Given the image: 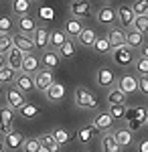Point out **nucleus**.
<instances>
[{"instance_id":"1","label":"nucleus","mask_w":148,"mask_h":152,"mask_svg":"<svg viewBox=\"0 0 148 152\" xmlns=\"http://www.w3.org/2000/svg\"><path fill=\"white\" fill-rule=\"evenodd\" d=\"M146 118H148V107L144 105H136V107H126V128L130 132H138V130L146 128Z\"/></svg>"},{"instance_id":"2","label":"nucleus","mask_w":148,"mask_h":152,"mask_svg":"<svg viewBox=\"0 0 148 152\" xmlns=\"http://www.w3.org/2000/svg\"><path fill=\"white\" fill-rule=\"evenodd\" d=\"M73 102L75 105L79 107V110H85V112H93V110H97V97L93 95V91L89 89H85V87H75V91H73Z\"/></svg>"},{"instance_id":"3","label":"nucleus","mask_w":148,"mask_h":152,"mask_svg":"<svg viewBox=\"0 0 148 152\" xmlns=\"http://www.w3.org/2000/svg\"><path fill=\"white\" fill-rule=\"evenodd\" d=\"M110 55H112L114 65L122 67V69H128V67L134 65V61H136V51L130 49V47H126V45H122V47H114Z\"/></svg>"},{"instance_id":"4","label":"nucleus","mask_w":148,"mask_h":152,"mask_svg":"<svg viewBox=\"0 0 148 152\" xmlns=\"http://www.w3.org/2000/svg\"><path fill=\"white\" fill-rule=\"evenodd\" d=\"M69 14L77 20H83V18H89L93 14V6H91L89 0H71L69 2Z\"/></svg>"},{"instance_id":"5","label":"nucleus","mask_w":148,"mask_h":152,"mask_svg":"<svg viewBox=\"0 0 148 152\" xmlns=\"http://www.w3.org/2000/svg\"><path fill=\"white\" fill-rule=\"evenodd\" d=\"M31 41H33V45H34V51L37 49L39 51L49 49V28L43 26V24H37V28H34L33 35H31Z\"/></svg>"},{"instance_id":"6","label":"nucleus","mask_w":148,"mask_h":152,"mask_svg":"<svg viewBox=\"0 0 148 152\" xmlns=\"http://www.w3.org/2000/svg\"><path fill=\"white\" fill-rule=\"evenodd\" d=\"M95 18H97V23L103 24V26H114V24L118 23L116 8H114V6H110V4L100 6V8H97V12H95Z\"/></svg>"},{"instance_id":"7","label":"nucleus","mask_w":148,"mask_h":152,"mask_svg":"<svg viewBox=\"0 0 148 152\" xmlns=\"http://www.w3.org/2000/svg\"><path fill=\"white\" fill-rule=\"evenodd\" d=\"M4 97H6V105H8V107H12L14 112H18V110H21V107L26 104V99H24V94L21 91V89H16L14 85L6 89Z\"/></svg>"},{"instance_id":"8","label":"nucleus","mask_w":148,"mask_h":152,"mask_svg":"<svg viewBox=\"0 0 148 152\" xmlns=\"http://www.w3.org/2000/svg\"><path fill=\"white\" fill-rule=\"evenodd\" d=\"M91 126L97 130L100 134H106V132H110V130L114 128V118L110 116L108 112H97V114L93 116Z\"/></svg>"},{"instance_id":"9","label":"nucleus","mask_w":148,"mask_h":152,"mask_svg":"<svg viewBox=\"0 0 148 152\" xmlns=\"http://www.w3.org/2000/svg\"><path fill=\"white\" fill-rule=\"evenodd\" d=\"M116 81H118V77H116V73L110 67H100V69L95 71V83L100 85V87H114Z\"/></svg>"},{"instance_id":"10","label":"nucleus","mask_w":148,"mask_h":152,"mask_svg":"<svg viewBox=\"0 0 148 152\" xmlns=\"http://www.w3.org/2000/svg\"><path fill=\"white\" fill-rule=\"evenodd\" d=\"M43 94H45V97H47L49 104H59V102L65 99V85L59 83V81H53Z\"/></svg>"},{"instance_id":"11","label":"nucleus","mask_w":148,"mask_h":152,"mask_svg":"<svg viewBox=\"0 0 148 152\" xmlns=\"http://www.w3.org/2000/svg\"><path fill=\"white\" fill-rule=\"evenodd\" d=\"M53 81H55L53 71H49V69H39L33 75V83H34V89H37V91H45Z\"/></svg>"},{"instance_id":"12","label":"nucleus","mask_w":148,"mask_h":152,"mask_svg":"<svg viewBox=\"0 0 148 152\" xmlns=\"http://www.w3.org/2000/svg\"><path fill=\"white\" fill-rule=\"evenodd\" d=\"M23 142H24V136H23V134H21L18 130H10L8 134H4L2 144H4L6 152H16V150H21Z\"/></svg>"},{"instance_id":"13","label":"nucleus","mask_w":148,"mask_h":152,"mask_svg":"<svg viewBox=\"0 0 148 152\" xmlns=\"http://www.w3.org/2000/svg\"><path fill=\"white\" fill-rule=\"evenodd\" d=\"M14 124V110L8 105H0V134H8Z\"/></svg>"},{"instance_id":"14","label":"nucleus","mask_w":148,"mask_h":152,"mask_svg":"<svg viewBox=\"0 0 148 152\" xmlns=\"http://www.w3.org/2000/svg\"><path fill=\"white\" fill-rule=\"evenodd\" d=\"M12 47L18 49L23 55L34 53V45H33V41H31V37H29V35H23V33L12 35Z\"/></svg>"},{"instance_id":"15","label":"nucleus","mask_w":148,"mask_h":152,"mask_svg":"<svg viewBox=\"0 0 148 152\" xmlns=\"http://www.w3.org/2000/svg\"><path fill=\"white\" fill-rule=\"evenodd\" d=\"M118 87H120L126 95L136 94L138 91V77L134 73H124V75H120V79H118Z\"/></svg>"},{"instance_id":"16","label":"nucleus","mask_w":148,"mask_h":152,"mask_svg":"<svg viewBox=\"0 0 148 152\" xmlns=\"http://www.w3.org/2000/svg\"><path fill=\"white\" fill-rule=\"evenodd\" d=\"M39 59H41V67L43 69H49V71L57 69L59 63H61V57L57 55V51H53V49H45Z\"/></svg>"},{"instance_id":"17","label":"nucleus","mask_w":148,"mask_h":152,"mask_svg":"<svg viewBox=\"0 0 148 152\" xmlns=\"http://www.w3.org/2000/svg\"><path fill=\"white\" fill-rule=\"evenodd\" d=\"M112 136H114V140L118 142V146L120 148H128V146H132L134 144V132H130L128 128H118L112 132Z\"/></svg>"},{"instance_id":"18","label":"nucleus","mask_w":148,"mask_h":152,"mask_svg":"<svg viewBox=\"0 0 148 152\" xmlns=\"http://www.w3.org/2000/svg\"><path fill=\"white\" fill-rule=\"evenodd\" d=\"M14 87H16V89H21L23 94L33 91V89H34L33 75H29V73H24V71H18V73H16V77H14Z\"/></svg>"},{"instance_id":"19","label":"nucleus","mask_w":148,"mask_h":152,"mask_svg":"<svg viewBox=\"0 0 148 152\" xmlns=\"http://www.w3.org/2000/svg\"><path fill=\"white\" fill-rule=\"evenodd\" d=\"M116 16H118V23L122 24L126 31H128V28H132V23H134V12H132V8H130L128 4H122V6H118V10H116Z\"/></svg>"},{"instance_id":"20","label":"nucleus","mask_w":148,"mask_h":152,"mask_svg":"<svg viewBox=\"0 0 148 152\" xmlns=\"http://www.w3.org/2000/svg\"><path fill=\"white\" fill-rule=\"evenodd\" d=\"M97 39V33H95V28H91V26H83L81 28V33L77 35V45L83 49H89L93 45V41Z\"/></svg>"},{"instance_id":"21","label":"nucleus","mask_w":148,"mask_h":152,"mask_svg":"<svg viewBox=\"0 0 148 152\" xmlns=\"http://www.w3.org/2000/svg\"><path fill=\"white\" fill-rule=\"evenodd\" d=\"M39 69H41V59L37 57L34 53L24 55V57H23V67H21V71L29 73V75H34Z\"/></svg>"},{"instance_id":"22","label":"nucleus","mask_w":148,"mask_h":152,"mask_svg":"<svg viewBox=\"0 0 148 152\" xmlns=\"http://www.w3.org/2000/svg\"><path fill=\"white\" fill-rule=\"evenodd\" d=\"M108 41H110V45L112 49L114 47H122L126 45V31L124 28H118V26H110V33H108Z\"/></svg>"},{"instance_id":"23","label":"nucleus","mask_w":148,"mask_h":152,"mask_svg":"<svg viewBox=\"0 0 148 152\" xmlns=\"http://www.w3.org/2000/svg\"><path fill=\"white\" fill-rule=\"evenodd\" d=\"M81 28H83L81 20L73 18V16H69L67 20H65V24H63V33L67 35V39H77V35L81 33Z\"/></svg>"},{"instance_id":"24","label":"nucleus","mask_w":148,"mask_h":152,"mask_svg":"<svg viewBox=\"0 0 148 152\" xmlns=\"http://www.w3.org/2000/svg\"><path fill=\"white\" fill-rule=\"evenodd\" d=\"M144 45V35L142 33H138L136 28H128L126 31V47H130V49H140Z\"/></svg>"},{"instance_id":"25","label":"nucleus","mask_w":148,"mask_h":152,"mask_svg":"<svg viewBox=\"0 0 148 152\" xmlns=\"http://www.w3.org/2000/svg\"><path fill=\"white\" fill-rule=\"evenodd\" d=\"M4 57H6V65H8L10 69H14L16 73L21 71V67H23V57H24V55L21 53V51H18V49L12 47L10 51H8V53L4 55Z\"/></svg>"},{"instance_id":"26","label":"nucleus","mask_w":148,"mask_h":152,"mask_svg":"<svg viewBox=\"0 0 148 152\" xmlns=\"http://www.w3.org/2000/svg\"><path fill=\"white\" fill-rule=\"evenodd\" d=\"M39 144H41L43 152H61V146H59L57 140L51 136V132L41 134V136H39Z\"/></svg>"},{"instance_id":"27","label":"nucleus","mask_w":148,"mask_h":152,"mask_svg":"<svg viewBox=\"0 0 148 152\" xmlns=\"http://www.w3.org/2000/svg\"><path fill=\"white\" fill-rule=\"evenodd\" d=\"M16 26H18V33H23V35H33V31L37 28V20H34L31 14H24V16H18V23H16Z\"/></svg>"},{"instance_id":"28","label":"nucleus","mask_w":148,"mask_h":152,"mask_svg":"<svg viewBox=\"0 0 148 152\" xmlns=\"http://www.w3.org/2000/svg\"><path fill=\"white\" fill-rule=\"evenodd\" d=\"M75 136H77V140H79L81 144H89L95 136H100V132L93 128L91 124H87V126H81V128L75 132Z\"/></svg>"},{"instance_id":"29","label":"nucleus","mask_w":148,"mask_h":152,"mask_svg":"<svg viewBox=\"0 0 148 152\" xmlns=\"http://www.w3.org/2000/svg\"><path fill=\"white\" fill-rule=\"evenodd\" d=\"M51 136L57 140L59 146H63V144H69V142L75 138V134H73V132H69L67 128H63V126H57V128H53V130H51Z\"/></svg>"},{"instance_id":"30","label":"nucleus","mask_w":148,"mask_h":152,"mask_svg":"<svg viewBox=\"0 0 148 152\" xmlns=\"http://www.w3.org/2000/svg\"><path fill=\"white\" fill-rule=\"evenodd\" d=\"M100 146H102V152H122V148L118 146V142L114 140L112 132H106V134H102Z\"/></svg>"},{"instance_id":"31","label":"nucleus","mask_w":148,"mask_h":152,"mask_svg":"<svg viewBox=\"0 0 148 152\" xmlns=\"http://www.w3.org/2000/svg\"><path fill=\"white\" fill-rule=\"evenodd\" d=\"M67 41V35L61 31V28H55V31H49V49L57 51L63 43Z\"/></svg>"},{"instance_id":"32","label":"nucleus","mask_w":148,"mask_h":152,"mask_svg":"<svg viewBox=\"0 0 148 152\" xmlns=\"http://www.w3.org/2000/svg\"><path fill=\"white\" fill-rule=\"evenodd\" d=\"M10 8L16 16H24V14H31V8H33V2L31 0H12Z\"/></svg>"},{"instance_id":"33","label":"nucleus","mask_w":148,"mask_h":152,"mask_svg":"<svg viewBox=\"0 0 148 152\" xmlns=\"http://www.w3.org/2000/svg\"><path fill=\"white\" fill-rule=\"evenodd\" d=\"M91 49L95 51V55H110V53H112V45H110L108 37H97V39L93 41Z\"/></svg>"},{"instance_id":"34","label":"nucleus","mask_w":148,"mask_h":152,"mask_svg":"<svg viewBox=\"0 0 148 152\" xmlns=\"http://www.w3.org/2000/svg\"><path fill=\"white\" fill-rule=\"evenodd\" d=\"M75 53H77V45H75L71 39H67V41L57 49V55L61 59H73V57H75Z\"/></svg>"},{"instance_id":"35","label":"nucleus","mask_w":148,"mask_h":152,"mask_svg":"<svg viewBox=\"0 0 148 152\" xmlns=\"http://www.w3.org/2000/svg\"><path fill=\"white\" fill-rule=\"evenodd\" d=\"M108 104L112 105V104H128V95L120 89V87H110V91H108Z\"/></svg>"},{"instance_id":"36","label":"nucleus","mask_w":148,"mask_h":152,"mask_svg":"<svg viewBox=\"0 0 148 152\" xmlns=\"http://www.w3.org/2000/svg\"><path fill=\"white\" fill-rule=\"evenodd\" d=\"M18 116L24 118V120H34L37 116H41V107H37L34 104H24L18 110Z\"/></svg>"},{"instance_id":"37","label":"nucleus","mask_w":148,"mask_h":152,"mask_svg":"<svg viewBox=\"0 0 148 152\" xmlns=\"http://www.w3.org/2000/svg\"><path fill=\"white\" fill-rule=\"evenodd\" d=\"M132 28H136L138 33H142V35L146 37V35H148V14H140V16H134Z\"/></svg>"},{"instance_id":"38","label":"nucleus","mask_w":148,"mask_h":152,"mask_svg":"<svg viewBox=\"0 0 148 152\" xmlns=\"http://www.w3.org/2000/svg\"><path fill=\"white\" fill-rule=\"evenodd\" d=\"M14 77H16V71L10 69L8 65H4L0 69V85H10V83H14Z\"/></svg>"},{"instance_id":"39","label":"nucleus","mask_w":148,"mask_h":152,"mask_svg":"<svg viewBox=\"0 0 148 152\" xmlns=\"http://www.w3.org/2000/svg\"><path fill=\"white\" fill-rule=\"evenodd\" d=\"M21 150L23 152H43V148L39 144V138H24Z\"/></svg>"},{"instance_id":"40","label":"nucleus","mask_w":148,"mask_h":152,"mask_svg":"<svg viewBox=\"0 0 148 152\" xmlns=\"http://www.w3.org/2000/svg\"><path fill=\"white\" fill-rule=\"evenodd\" d=\"M126 107H128V105H124V104H112V105H110V110H108V114L114 118V122H116V120H124Z\"/></svg>"},{"instance_id":"41","label":"nucleus","mask_w":148,"mask_h":152,"mask_svg":"<svg viewBox=\"0 0 148 152\" xmlns=\"http://www.w3.org/2000/svg\"><path fill=\"white\" fill-rule=\"evenodd\" d=\"M134 16H140V14H148V0H134V4L130 6Z\"/></svg>"},{"instance_id":"42","label":"nucleus","mask_w":148,"mask_h":152,"mask_svg":"<svg viewBox=\"0 0 148 152\" xmlns=\"http://www.w3.org/2000/svg\"><path fill=\"white\" fill-rule=\"evenodd\" d=\"M12 49V35H2L0 33V55H6Z\"/></svg>"},{"instance_id":"43","label":"nucleus","mask_w":148,"mask_h":152,"mask_svg":"<svg viewBox=\"0 0 148 152\" xmlns=\"http://www.w3.org/2000/svg\"><path fill=\"white\" fill-rule=\"evenodd\" d=\"M134 71H136L138 75H148V59L136 57V61H134Z\"/></svg>"},{"instance_id":"44","label":"nucleus","mask_w":148,"mask_h":152,"mask_svg":"<svg viewBox=\"0 0 148 152\" xmlns=\"http://www.w3.org/2000/svg\"><path fill=\"white\" fill-rule=\"evenodd\" d=\"M12 18L10 16H0V33L2 35H10V31H12Z\"/></svg>"},{"instance_id":"45","label":"nucleus","mask_w":148,"mask_h":152,"mask_svg":"<svg viewBox=\"0 0 148 152\" xmlns=\"http://www.w3.org/2000/svg\"><path fill=\"white\" fill-rule=\"evenodd\" d=\"M138 91L148 97V75H140V79H138Z\"/></svg>"},{"instance_id":"46","label":"nucleus","mask_w":148,"mask_h":152,"mask_svg":"<svg viewBox=\"0 0 148 152\" xmlns=\"http://www.w3.org/2000/svg\"><path fill=\"white\" fill-rule=\"evenodd\" d=\"M138 152H148V138L138 142Z\"/></svg>"},{"instance_id":"47","label":"nucleus","mask_w":148,"mask_h":152,"mask_svg":"<svg viewBox=\"0 0 148 152\" xmlns=\"http://www.w3.org/2000/svg\"><path fill=\"white\" fill-rule=\"evenodd\" d=\"M140 57L148 59V43H146V41H144V45L140 47Z\"/></svg>"},{"instance_id":"48","label":"nucleus","mask_w":148,"mask_h":152,"mask_svg":"<svg viewBox=\"0 0 148 152\" xmlns=\"http://www.w3.org/2000/svg\"><path fill=\"white\" fill-rule=\"evenodd\" d=\"M4 65H6V57H4V55H0V69H2Z\"/></svg>"},{"instance_id":"49","label":"nucleus","mask_w":148,"mask_h":152,"mask_svg":"<svg viewBox=\"0 0 148 152\" xmlns=\"http://www.w3.org/2000/svg\"><path fill=\"white\" fill-rule=\"evenodd\" d=\"M0 152H6V148H4V144H2V140H0Z\"/></svg>"},{"instance_id":"50","label":"nucleus","mask_w":148,"mask_h":152,"mask_svg":"<svg viewBox=\"0 0 148 152\" xmlns=\"http://www.w3.org/2000/svg\"><path fill=\"white\" fill-rule=\"evenodd\" d=\"M146 128H148V118H146Z\"/></svg>"},{"instance_id":"51","label":"nucleus","mask_w":148,"mask_h":152,"mask_svg":"<svg viewBox=\"0 0 148 152\" xmlns=\"http://www.w3.org/2000/svg\"><path fill=\"white\" fill-rule=\"evenodd\" d=\"M31 2H39V0H31Z\"/></svg>"},{"instance_id":"52","label":"nucleus","mask_w":148,"mask_h":152,"mask_svg":"<svg viewBox=\"0 0 148 152\" xmlns=\"http://www.w3.org/2000/svg\"><path fill=\"white\" fill-rule=\"evenodd\" d=\"M106 2H112V0H106Z\"/></svg>"},{"instance_id":"53","label":"nucleus","mask_w":148,"mask_h":152,"mask_svg":"<svg viewBox=\"0 0 148 152\" xmlns=\"http://www.w3.org/2000/svg\"><path fill=\"white\" fill-rule=\"evenodd\" d=\"M0 91H2V87H0Z\"/></svg>"},{"instance_id":"54","label":"nucleus","mask_w":148,"mask_h":152,"mask_svg":"<svg viewBox=\"0 0 148 152\" xmlns=\"http://www.w3.org/2000/svg\"><path fill=\"white\" fill-rule=\"evenodd\" d=\"M85 152H87V150H85Z\"/></svg>"}]
</instances>
